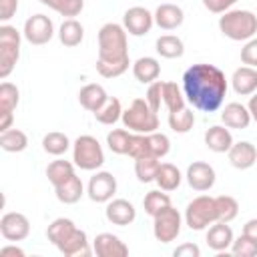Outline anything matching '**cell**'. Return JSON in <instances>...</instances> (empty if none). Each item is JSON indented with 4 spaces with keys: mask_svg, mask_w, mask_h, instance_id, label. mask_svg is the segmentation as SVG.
I'll use <instances>...</instances> for the list:
<instances>
[{
    "mask_svg": "<svg viewBox=\"0 0 257 257\" xmlns=\"http://www.w3.org/2000/svg\"><path fill=\"white\" fill-rule=\"evenodd\" d=\"M22 36L30 44L42 46V44H46V42L52 40V36H54V24H52V20L46 14H34V16H30L24 22Z\"/></svg>",
    "mask_w": 257,
    "mask_h": 257,
    "instance_id": "cell-9",
    "label": "cell"
},
{
    "mask_svg": "<svg viewBox=\"0 0 257 257\" xmlns=\"http://www.w3.org/2000/svg\"><path fill=\"white\" fill-rule=\"evenodd\" d=\"M187 183L191 189L203 193V191H209L213 185H215V169L209 165V163H203V161H195L187 167Z\"/></svg>",
    "mask_w": 257,
    "mask_h": 257,
    "instance_id": "cell-13",
    "label": "cell"
},
{
    "mask_svg": "<svg viewBox=\"0 0 257 257\" xmlns=\"http://www.w3.org/2000/svg\"><path fill=\"white\" fill-rule=\"evenodd\" d=\"M227 78L221 68L215 64L199 62L185 70L183 74V92L185 98L203 112H215L221 108L227 94Z\"/></svg>",
    "mask_w": 257,
    "mask_h": 257,
    "instance_id": "cell-1",
    "label": "cell"
},
{
    "mask_svg": "<svg viewBox=\"0 0 257 257\" xmlns=\"http://www.w3.org/2000/svg\"><path fill=\"white\" fill-rule=\"evenodd\" d=\"M0 255H2V257H8V255L24 257L26 253H24V249H20V247H16V245H6V247H2V249H0Z\"/></svg>",
    "mask_w": 257,
    "mask_h": 257,
    "instance_id": "cell-51",
    "label": "cell"
},
{
    "mask_svg": "<svg viewBox=\"0 0 257 257\" xmlns=\"http://www.w3.org/2000/svg\"><path fill=\"white\" fill-rule=\"evenodd\" d=\"M122 124L133 133H155L159 128V116L145 98H135L126 110H122Z\"/></svg>",
    "mask_w": 257,
    "mask_h": 257,
    "instance_id": "cell-4",
    "label": "cell"
},
{
    "mask_svg": "<svg viewBox=\"0 0 257 257\" xmlns=\"http://www.w3.org/2000/svg\"><path fill=\"white\" fill-rule=\"evenodd\" d=\"M241 62L245 66L257 68V38L255 36L251 40H247L245 46L241 48Z\"/></svg>",
    "mask_w": 257,
    "mask_h": 257,
    "instance_id": "cell-46",
    "label": "cell"
},
{
    "mask_svg": "<svg viewBox=\"0 0 257 257\" xmlns=\"http://www.w3.org/2000/svg\"><path fill=\"white\" fill-rule=\"evenodd\" d=\"M163 84H165V82L155 80V82H151L149 88H147L145 100L149 102V106H151L155 112H159V110H161V104H163Z\"/></svg>",
    "mask_w": 257,
    "mask_h": 257,
    "instance_id": "cell-45",
    "label": "cell"
},
{
    "mask_svg": "<svg viewBox=\"0 0 257 257\" xmlns=\"http://www.w3.org/2000/svg\"><path fill=\"white\" fill-rule=\"evenodd\" d=\"M251 112L245 104L241 102H229L225 104L223 112H221V122L227 126V128H247L249 122H251Z\"/></svg>",
    "mask_w": 257,
    "mask_h": 257,
    "instance_id": "cell-19",
    "label": "cell"
},
{
    "mask_svg": "<svg viewBox=\"0 0 257 257\" xmlns=\"http://www.w3.org/2000/svg\"><path fill=\"white\" fill-rule=\"evenodd\" d=\"M153 24H155V16L147 8H143V6H133L122 16V26L133 36H145V34H149L151 28H153Z\"/></svg>",
    "mask_w": 257,
    "mask_h": 257,
    "instance_id": "cell-12",
    "label": "cell"
},
{
    "mask_svg": "<svg viewBox=\"0 0 257 257\" xmlns=\"http://www.w3.org/2000/svg\"><path fill=\"white\" fill-rule=\"evenodd\" d=\"M74 163H70V161H64V159H56V161H52L48 167H46V177H48V181L52 183V187H58V185H62L64 181H68L72 175H74Z\"/></svg>",
    "mask_w": 257,
    "mask_h": 257,
    "instance_id": "cell-30",
    "label": "cell"
},
{
    "mask_svg": "<svg viewBox=\"0 0 257 257\" xmlns=\"http://www.w3.org/2000/svg\"><path fill=\"white\" fill-rule=\"evenodd\" d=\"M247 108H249V112H251V118L257 122V92H253V96L249 98Z\"/></svg>",
    "mask_w": 257,
    "mask_h": 257,
    "instance_id": "cell-53",
    "label": "cell"
},
{
    "mask_svg": "<svg viewBox=\"0 0 257 257\" xmlns=\"http://www.w3.org/2000/svg\"><path fill=\"white\" fill-rule=\"evenodd\" d=\"M94 118L100 124H114L122 118V104L116 96H108V100L94 112Z\"/></svg>",
    "mask_w": 257,
    "mask_h": 257,
    "instance_id": "cell-33",
    "label": "cell"
},
{
    "mask_svg": "<svg viewBox=\"0 0 257 257\" xmlns=\"http://www.w3.org/2000/svg\"><path fill=\"white\" fill-rule=\"evenodd\" d=\"M161 167V161L153 155H147V157H139L135 159V175L141 183H153L155 177H157V171Z\"/></svg>",
    "mask_w": 257,
    "mask_h": 257,
    "instance_id": "cell-32",
    "label": "cell"
},
{
    "mask_svg": "<svg viewBox=\"0 0 257 257\" xmlns=\"http://www.w3.org/2000/svg\"><path fill=\"white\" fill-rule=\"evenodd\" d=\"M92 251L98 257H126L128 255V247L124 245V241H120V237L112 233H98L92 241Z\"/></svg>",
    "mask_w": 257,
    "mask_h": 257,
    "instance_id": "cell-14",
    "label": "cell"
},
{
    "mask_svg": "<svg viewBox=\"0 0 257 257\" xmlns=\"http://www.w3.org/2000/svg\"><path fill=\"white\" fill-rule=\"evenodd\" d=\"M215 205H217V221L231 223L237 217V213H239V203L231 195H219V197H215Z\"/></svg>",
    "mask_w": 257,
    "mask_h": 257,
    "instance_id": "cell-38",
    "label": "cell"
},
{
    "mask_svg": "<svg viewBox=\"0 0 257 257\" xmlns=\"http://www.w3.org/2000/svg\"><path fill=\"white\" fill-rule=\"evenodd\" d=\"M131 135L126 128H112L108 135H106V145L112 153L116 155H126L128 151V143H131Z\"/></svg>",
    "mask_w": 257,
    "mask_h": 257,
    "instance_id": "cell-40",
    "label": "cell"
},
{
    "mask_svg": "<svg viewBox=\"0 0 257 257\" xmlns=\"http://www.w3.org/2000/svg\"><path fill=\"white\" fill-rule=\"evenodd\" d=\"M185 92L177 82H165L163 84V104L167 106L169 112L185 108Z\"/></svg>",
    "mask_w": 257,
    "mask_h": 257,
    "instance_id": "cell-36",
    "label": "cell"
},
{
    "mask_svg": "<svg viewBox=\"0 0 257 257\" xmlns=\"http://www.w3.org/2000/svg\"><path fill=\"white\" fill-rule=\"evenodd\" d=\"M219 30L229 40H251L257 34V16L251 10H227L219 18Z\"/></svg>",
    "mask_w": 257,
    "mask_h": 257,
    "instance_id": "cell-3",
    "label": "cell"
},
{
    "mask_svg": "<svg viewBox=\"0 0 257 257\" xmlns=\"http://www.w3.org/2000/svg\"><path fill=\"white\" fill-rule=\"evenodd\" d=\"M171 205V197L167 195V191L163 189H155V191H149L143 199V207H145V213L155 217L157 213H161L163 209H167Z\"/></svg>",
    "mask_w": 257,
    "mask_h": 257,
    "instance_id": "cell-35",
    "label": "cell"
},
{
    "mask_svg": "<svg viewBox=\"0 0 257 257\" xmlns=\"http://www.w3.org/2000/svg\"><path fill=\"white\" fill-rule=\"evenodd\" d=\"M74 229H76V225H74L72 219L58 217V219H54V221L48 225V229H46V237H48V241H50L54 247H58L62 241H66V239L70 237V233H72Z\"/></svg>",
    "mask_w": 257,
    "mask_h": 257,
    "instance_id": "cell-29",
    "label": "cell"
},
{
    "mask_svg": "<svg viewBox=\"0 0 257 257\" xmlns=\"http://www.w3.org/2000/svg\"><path fill=\"white\" fill-rule=\"evenodd\" d=\"M231 86L241 96H249L257 92V68L239 66L231 76Z\"/></svg>",
    "mask_w": 257,
    "mask_h": 257,
    "instance_id": "cell-21",
    "label": "cell"
},
{
    "mask_svg": "<svg viewBox=\"0 0 257 257\" xmlns=\"http://www.w3.org/2000/svg\"><path fill=\"white\" fill-rule=\"evenodd\" d=\"M0 233L6 241H24L30 235V221L18 211L4 213L0 219Z\"/></svg>",
    "mask_w": 257,
    "mask_h": 257,
    "instance_id": "cell-11",
    "label": "cell"
},
{
    "mask_svg": "<svg viewBox=\"0 0 257 257\" xmlns=\"http://www.w3.org/2000/svg\"><path fill=\"white\" fill-rule=\"evenodd\" d=\"M106 100H108V94H106L104 86H100V84H96V82H90V84L82 86L80 92H78V102H80V106L86 108V110H90V112H96Z\"/></svg>",
    "mask_w": 257,
    "mask_h": 257,
    "instance_id": "cell-23",
    "label": "cell"
},
{
    "mask_svg": "<svg viewBox=\"0 0 257 257\" xmlns=\"http://www.w3.org/2000/svg\"><path fill=\"white\" fill-rule=\"evenodd\" d=\"M116 193V179L108 171H96L86 187V195L94 203H108Z\"/></svg>",
    "mask_w": 257,
    "mask_h": 257,
    "instance_id": "cell-10",
    "label": "cell"
},
{
    "mask_svg": "<svg viewBox=\"0 0 257 257\" xmlns=\"http://www.w3.org/2000/svg\"><path fill=\"white\" fill-rule=\"evenodd\" d=\"M104 215L106 219L112 223V225H118V227H124V225H131L135 219H137V209L131 201L126 199H110L106 203V209H104Z\"/></svg>",
    "mask_w": 257,
    "mask_h": 257,
    "instance_id": "cell-15",
    "label": "cell"
},
{
    "mask_svg": "<svg viewBox=\"0 0 257 257\" xmlns=\"http://www.w3.org/2000/svg\"><path fill=\"white\" fill-rule=\"evenodd\" d=\"M205 145L213 153H227L233 147L231 131L225 124H213L205 131Z\"/></svg>",
    "mask_w": 257,
    "mask_h": 257,
    "instance_id": "cell-20",
    "label": "cell"
},
{
    "mask_svg": "<svg viewBox=\"0 0 257 257\" xmlns=\"http://www.w3.org/2000/svg\"><path fill=\"white\" fill-rule=\"evenodd\" d=\"M128 64L131 60L124 58V60H112V62H106V60H96V72L104 78H116L120 74H124L128 70Z\"/></svg>",
    "mask_w": 257,
    "mask_h": 257,
    "instance_id": "cell-41",
    "label": "cell"
},
{
    "mask_svg": "<svg viewBox=\"0 0 257 257\" xmlns=\"http://www.w3.org/2000/svg\"><path fill=\"white\" fill-rule=\"evenodd\" d=\"M215 221H217L215 197L199 195L185 209V225L189 229H193V231H203L209 225H213Z\"/></svg>",
    "mask_w": 257,
    "mask_h": 257,
    "instance_id": "cell-6",
    "label": "cell"
},
{
    "mask_svg": "<svg viewBox=\"0 0 257 257\" xmlns=\"http://www.w3.org/2000/svg\"><path fill=\"white\" fill-rule=\"evenodd\" d=\"M128 58V40L122 24L106 22L98 30V60H124Z\"/></svg>",
    "mask_w": 257,
    "mask_h": 257,
    "instance_id": "cell-2",
    "label": "cell"
},
{
    "mask_svg": "<svg viewBox=\"0 0 257 257\" xmlns=\"http://www.w3.org/2000/svg\"><path fill=\"white\" fill-rule=\"evenodd\" d=\"M231 253L235 257H255L257 255V243L253 239H249L247 235H239L237 239H233L231 243Z\"/></svg>",
    "mask_w": 257,
    "mask_h": 257,
    "instance_id": "cell-43",
    "label": "cell"
},
{
    "mask_svg": "<svg viewBox=\"0 0 257 257\" xmlns=\"http://www.w3.org/2000/svg\"><path fill=\"white\" fill-rule=\"evenodd\" d=\"M38 2H40V4H44V6H48V8H52L54 12H58L64 0H38Z\"/></svg>",
    "mask_w": 257,
    "mask_h": 257,
    "instance_id": "cell-54",
    "label": "cell"
},
{
    "mask_svg": "<svg viewBox=\"0 0 257 257\" xmlns=\"http://www.w3.org/2000/svg\"><path fill=\"white\" fill-rule=\"evenodd\" d=\"M133 74L139 82L143 84H151L159 78L161 74V64L155 56H141L139 60H135L133 64Z\"/></svg>",
    "mask_w": 257,
    "mask_h": 257,
    "instance_id": "cell-24",
    "label": "cell"
},
{
    "mask_svg": "<svg viewBox=\"0 0 257 257\" xmlns=\"http://www.w3.org/2000/svg\"><path fill=\"white\" fill-rule=\"evenodd\" d=\"M0 147L6 153H22L28 147V137L20 128H8L0 133Z\"/></svg>",
    "mask_w": 257,
    "mask_h": 257,
    "instance_id": "cell-31",
    "label": "cell"
},
{
    "mask_svg": "<svg viewBox=\"0 0 257 257\" xmlns=\"http://www.w3.org/2000/svg\"><path fill=\"white\" fill-rule=\"evenodd\" d=\"M169 151H171V141H169L167 135L157 133V131L155 133H149V153L153 157L163 159V157L169 155Z\"/></svg>",
    "mask_w": 257,
    "mask_h": 257,
    "instance_id": "cell-42",
    "label": "cell"
},
{
    "mask_svg": "<svg viewBox=\"0 0 257 257\" xmlns=\"http://www.w3.org/2000/svg\"><path fill=\"white\" fill-rule=\"evenodd\" d=\"M173 255L175 257H199L201 255V249L195 243H183V245H179L173 251Z\"/></svg>",
    "mask_w": 257,
    "mask_h": 257,
    "instance_id": "cell-49",
    "label": "cell"
},
{
    "mask_svg": "<svg viewBox=\"0 0 257 257\" xmlns=\"http://www.w3.org/2000/svg\"><path fill=\"white\" fill-rule=\"evenodd\" d=\"M181 227H183V217L173 205H169L167 209H163L153 217V235L161 243L175 241L181 233Z\"/></svg>",
    "mask_w": 257,
    "mask_h": 257,
    "instance_id": "cell-8",
    "label": "cell"
},
{
    "mask_svg": "<svg viewBox=\"0 0 257 257\" xmlns=\"http://www.w3.org/2000/svg\"><path fill=\"white\" fill-rule=\"evenodd\" d=\"M195 124V112L189 110L187 106L181 108V110H173L169 112V126L173 133H179V135H185L193 128Z\"/></svg>",
    "mask_w": 257,
    "mask_h": 257,
    "instance_id": "cell-37",
    "label": "cell"
},
{
    "mask_svg": "<svg viewBox=\"0 0 257 257\" xmlns=\"http://www.w3.org/2000/svg\"><path fill=\"white\" fill-rule=\"evenodd\" d=\"M82 38H84V28H82V24H80L78 20L66 18V20L60 24V28H58V40H60L64 46L74 48V46H78V44L82 42Z\"/></svg>",
    "mask_w": 257,
    "mask_h": 257,
    "instance_id": "cell-26",
    "label": "cell"
},
{
    "mask_svg": "<svg viewBox=\"0 0 257 257\" xmlns=\"http://www.w3.org/2000/svg\"><path fill=\"white\" fill-rule=\"evenodd\" d=\"M233 229L229 227V223H223V221H215L211 227H209V231H207V245H209V249H213V251H227V249H231V243H233Z\"/></svg>",
    "mask_w": 257,
    "mask_h": 257,
    "instance_id": "cell-18",
    "label": "cell"
},
{
    "mask_svg": "<svg viewBox=\"0 0 257 257\" xmlns=\"http://www.w3.org/2000/svg\"><path fill=\"white\" fill-rule=\"evenodd\" d=\"M155 48H157V52L163 58H181L185 54V44L175 34H163V36H159L157 42H155Z\"/></svg>",
    "mask_w": 257,
    "mask_h": 257,
    "instance_id": "cell-28",
    "label": "cell"
},
{
    "mask_svg": "<svg viewBox=\"0 0 257 257\" xmlns=\"http://www.w3.org/2000/svg\"><path fill=\"white\" fill-rule=\"evenodd\" d=\"M181 181H183V175L173 163H161V167L157 171V177H155V183L159 185V189H163L167 193L175 191V189H179Z\"/></svg>",
    "mask_w": 257,
    "mask_h": 257,
    "instance_id": "cell-27",
    "label": "cell"
},
{
    "mask_svg": "<svg viewBox=\"0 0 257 257\" xmlns=\"http://www.w3.org/2000/svg\"><path fill=\"white\" fill-rule=\"evenodd\" d=\"M18 10V0H0V20L6 24Z\"/></svg>",
    "mask_w": 257,
    "mask_h": 257,
    "instance_id": "cell-48",
    "label": "cell"
},
{
    "mask_svg": "<svg viewBox=\"0 0 257 257\" xmlns=\"http://www.w3.org/2000/svg\"><path fill=\"white\" fill-rule=\"evenodd\" d=\"M227 157L235 169L245 171L257 163V149L249 141H239V143H233V147L227 151Z\"/></svg>",
    "mask_w": 257,
    "mask_h": 257,
    "instance_id": "cell-16",
    "label": "cell"
},
{
    "mask_svg": "<svg viewBox=\"0 0 257 257\" xmlns=\"http://www.w3.org/2000/svg\"><path fill=\"white\" fill-rule=\"evenodd\" d=\"M243 235H247L249 239H253L257 243V219H249L243 225Z\"/></svg>",
    "mask_w": 257,
    "mask_h": 257,
    "instance_id": "cell-50",
    "label": "cell"
},
{
    "mask_svg": "<svg viewBox=\"0 0 257 257\" xmlns=\"http://www.w3.org/2000/svg\"><path fill=\"white\" fill-rule=\"evenodd\" d=\"M126 155L131 159H139V157H147L149 153V135L145 133H133L131 135V143H128V151Z\"/></svg>",
    "mask_w": 257,
    "mask_h": 257,
    "instance_id": "cell-44",
    "label": "cell"
},
{
    "mask_svg": "<svg viewBox=\"0 0 257 257\" xmlns=\"http://www.w3.org/2000/svg\"><path fill=\"white\" fill-rule=\"evenodd\" d=\"M64 257H76V255H90L92 253V249L88 247V237H86V233L82 231V229H74L72 233H70V237L66 239V241H62L58 247H56Z\"/></svg>",
    "mask_w": 257,
    "mask_h": 257,
    "instance_id": "cell-22",
    "label": "cell"
},
{
    "mask_svg": "<svg viewBox=\"0 0 257 257\" xmlns=\"http://www.w3.org/2000/svg\"><path fill=\"white\" fill-rule=\"evenodd\" d=\"M54 193H56V199H58L60 203H64V205H74V203H78L80 197L84 195V185H82L80 177H76V173H74L68 181H64L62 185L54 187Z\"/></svg>",
    "mask_w": 257,
    "mask_h": 257,
    "instance_id": "cell-25",
    "label": "cell"
},
{
    "mask_svg": "<svg viewBox=\"0 0 257 257\" xmlns=\"http://www.w3.org/2000/svg\"><path fill=\"white\" fill-rule=\"evenodd\" d=\"M20 100V90L16 84L4 80L0 84V112H14Z\"/></svg>",
    "mask_w": 257,
    "mask_h": 257,
    "instance_id": "cell-39",
    "label": "cell"
},
{
    "mask_svg": "<svg viewBox=\"0 0 257 257\" xmlns=\"http://www.w3.org/2000/svg\"><path fill=\"white\" fill-rule=\"evenodd\" d=\"M155 24L163 30H175L183 24L185 20V12L181 6L173 4V2H165V4H159V8L155 10Z\"/></svg>",
    "mask_w": 257,
    "mask_h": 257,
    "instance_id": "cell-17",
    "label": "cell"
},
{
    "mask_svg": "<svg viewBox=\"0 0 257 257\" xmlns=\"http://www.w3.org/2000/svg\"><path fill=\"white\" fill-rule=\"evenodd\" d=\"M72 163L82 171H96L104 163V151L92 135H80L72 143Z\"/></svg>",
    "mask_w": 257,
    "mask_h": 257,
    "instance_id": "cell-5",
    "label": "cell"
},
{
    "mask_svg": "<svg viewBox=\"0 0 257 257\" xmlns=\"http://www.w3.org/2000/svg\"><path fill=\"white\" fill-rule=\"evenodd\" d=\"M20 32L10 26H0V78H8L20 58Z\"/></svg>",
    "mask_w": 257,
    "mask_h": 257,
    "instance_id": "cell-7",
    "label": "cell"
},
{
    "mask_svg": "<svg viewBox=\"0 0 257 257\" xmlns=\"http://www.w3.org/2000/svg\"><path fill=\"white\" fill-rule=\"evenodd\" d=\"M42 149H44V153H48L52 157H60L70 149V139L64 133H58V131L46 133L44 139H42Z\"/></svg>",
    "mask_w": 257,
    "mask_h": 257,
    "instance_id": "cell-34",
    "label": "cell"
},
{
    "mask_svg": "<svg viewBox=\"0 0 257 257\" xmlns=\"http://www.w3.org/2000/svg\"><path fill=\"white\" fill-rule=\"evenodd\" d=\"M235 2L237 0H203V6L213 14H223V12L231 10Z\"/></svg>",
    "mask_w": 257,
    "mask_h": 257,
    "instance_id": "cell-47",
    "label": "cell"
},
{
    "mask_svg": "<svg viewBox=\"0 0 257 257\" xmlns=\"http://www.w3.org/2000/svg\"><path fill=\"white\" fill-rule=\"evenodd\" d=\"M12 120H14V114L12 112H0V133L8 131L12 126Z\"/></svg>",
    "mask_w": 257,
    "mask_h": 257,
    "instance_id": "cell-52",
    "label": "cell"
}]
</instances>
